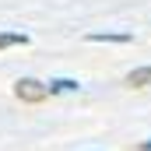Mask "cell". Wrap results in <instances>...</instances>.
Instances as JSON below:
<instances>
[{
	"mask_svg": "<svg viewBox=\"0 0 151 151\" xmlns=\"http://www.w3.org/2000/svg\"><path fill=\"white\" fill-rule=\"evenodd\" d=\"M14 99L18 102H28V106H39V102H46L49 99V88L35 81V77H21L18 84H14Z\"/></svg>",
	"mask_w": 151,
	"mask_h": 151,
	"instance_id": "obj_1",
	"label": "cell"
},
{
	"mask_svg": "<svg viewBox=\"0 0 151 151\" xmlns=\"http://www.w3.org/2000/svg\"><path fill=\"white\" fill-rule=\"evenodd\" d=\"M123 84L127 88H151V67H134L123 77Z\"/></svg>",
	"mask_w": 151,
	"mask_h": 151,
	"instance_id": "obj_2",
	"label": "cell"
},
{
	"mask_svg": "<svg viewBox=\"0 0 151 151\" xmlns=\"http://www.w3.org/2000/svg\"><path fill=\"white\" fill-rule=\"evenodd\" d=\"M46 88H49V95H70V91H77V81H70V77H56V81H49Z\"/></svg>",
	"mask_w": 151,
	"mask_h": 151,
	"instance_id": "obj_3",
	"label": "cell"
},
{
	"mask_svg": "<svg viewBox=\"0 0 151 151\" xmlns=\"http://www.w3.org/2000/svg\"><path fill=\"white\" fill-rule=\"evenodd\" d=\"M91 42H134L130 32H91Z\"/></svg>",
	"mask_w": 151,
	"mask_h": 151,
	"instance_id": "obj_4",
	"label": "cell"
},
{
	"mask_svg": "<svg viewBox=\"0 0 151 151\" xmlns=\"http://www.w3.org/2000/svg\"><path fill=\"white\" fill-rule=\"evenodd\" d=\"M11 46H28V35H21V32H0V49H11Z\"/></svg>",
	"mask_w": 151,
	"mask_h": 151,
	"instance_id": "obj_5",
	"label": "cell"
},
{
	"mask_svg": "<svg viewBox=\"0 0 151 151\" xmlns=\"http://www.w3.org/2000/svg\"><path fill=\"white\" fill-rule=\"evenodd\" d=\"M137 151H151V137H148V141H141V144H137Z\"/></svg>",
	"mask_w": 151,
	"mask_h": 151,
	"instance_id": "obj_6",
	"label": "cell"
}]
</instances>
